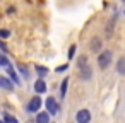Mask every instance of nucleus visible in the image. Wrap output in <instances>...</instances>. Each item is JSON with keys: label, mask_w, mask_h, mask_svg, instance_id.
Masks as SVG:
<instances>
[{"label": "nucleus", "mask_w": 125, "mask_h": 123, "mask_svg": "<svg viewBox=\"0 0 125 123\" xmlns=\"http://www.w3.org/2000/svg\"><path fill=\"white\" fill-rule=\"evenodd\" d=\"M4 121L5 123H19L16 116H12L10 113H4Z\"/></svg>", "instance_id": "14"}, {"label": "nucleus", "mask_w": 125, "mask_h": 123, "mask_svg": "<svg viewBox=\"0 0 125 123\" xmlns=\"http://www.w3.org/2000/svg\"><path fill=\"white\" fill-rule=\"evenodd\" d=\"M0 123H5V121H4V120H0Z\"/></svg>", "instance_id": "23"}, {"label": "nucleus", "mask_w": 125, "mask_h": 123, "mask_svg": "<svg viewBox=\"0 0 125 123\" xmlns=\"http://www.w3.org/2000/svg\"><path fill=\"white\" fill-rule=\"evenodd\" d=\"M14 12H16V7H9L7 9V14H14Z\"/></svg>", "instance_id": "22"}, {"label": "nucleus", "mask_w": 125, "mask_h": 123, "mask_svg": "<svg viewBox=\"0 0 125 123\" xmlns=\"http://www.w3.org/2000/svg\"><path fill=\"white\" fill-rule=\"evenodd\" d=\"M10 36V31L9 29H0V39H7Z\"/></svg>", "instance_id": "18"}, {"label": "nucleus", "mask_w": 125, "mask_h": 123, "mask_svg": "<svg viewBox=\"0 0 125 123\" xmlns=\"http://www.w3.org/2000/svg\"><path fill=\"white\" fill-rule=\"evenodd\" d=\"M17 70H19V72L22 74V77H24L26 80H28V79L31 77V74H29V70H28V67H24V65H17Z\"/></svg>", "instance_id": "12"}, {"label": "nucleus", "mask_w": 125, "mask_h": 123, "mask_svg": "<svg viewBox=\"0 0 125 123\" xmlns=\"http://www.w3.org/2000/svg\"><path fill=\"white\" fill-rule=\"evenodd\" d=\"M75 123H91V111L89 109H79L75 113Z\"/></svg>", "instance_id": "5"}, {"label": "nucleus", "mask_w": 125, "mask_h": 123, "mask_svg": "<svg viewBox=\"0 0 125 123\" xmlns=\"http://www.w3.org/2000/svg\"><path fill=\"white\" fill-rule=\"evenodd\" d=\"M34 114H36L34 123H50V116H52V114H48L46 111H38V113H34Z\"/></svg>", "instance_id": "8"}, {"label": "nucleus", "mask_w": 125, "mask_h": 123, "mask_svg": "<svg viewBox=\"0 0 125 123\" xmlns=\"http://www.w3.org/2000/svg\"><path fill=\"white\" fill-rule=\"evenodd\" d=\"M123 67H125V58H120L118 63H116V70H118V74H123V72H125Z\"/></svg>", "instance_id": "15"}, {"label": "nucleus", "mask_w": 125, "mask_h": 123, "mask_svg": "<svg viewBox=\"0 0 125 123\" xmlns=\"http://www.w3.org/2000/svg\"><path fill=\"white\" fill-rule=\"evenodd\" d=\"M0 50H2L4 53L7 51V48H5V43H4V41H0Z\"/></svg>", "instance_id": "21"}, {"label": "nucleus", "mask_w": 125, "mask_h": 123, "mask_svg": "<svg viewBox=\"0 0 125 123\" xmlns=\"http://www.w3.org/2000/svg\"><path fill=\"white\" fill-rule=\"evenodd\" d=\"M50 123H52V121H50Z\"/></svg>", "instance_id": "24"}, {"label": "nucleus", "mask_w": 125, "mask_h": 123, "mask_svg": "<svg viewBox=\"0 0 125 123\" xmlns=\"http://www.w3.org/2000/svg\"><path fill=\"white\" fill-rule=\"evenodd\" d=\"M0 89H4V91H14V84L9 77H4V75H0Z\"/></svg>", "instance_id": "6"}, {"label": "nucleus", "mask_w": 125, "mask_h": 123, "mask_svg": "<svg viewBox=\"0 0 125 123\" xmlns=\"http://www.w3.org/2000/svg\"><path fill=\"white\" fill-rule=\"evenodd\" d=\"M91 77H93L91 67H87V65L81 67V79H82V80H91Z\"/></svg>", "instance_id": "9"}, {"label": "nucleus", "mask_w": 125, "mask_h": 123, "mask_svg": "<svg viewBox=\"0 0 125 123\" xmlns=\"http://www.w3.org/2000/svg\"><path fill=\"white\" fill-rule=\"evenodd\" d=\"M40 109H41V97H40V96H33V97L29 99L28 106H26V111L31 113V114H34V113H38Z\"/></svg>", "instance_id": "2"}, {"label": "nucleus", "mask_w": 125, "mask_h": 123, "mask_svg": "<svg viewBox=\"0 0 125 123\" xmlns=\"http://www.w3.org/2000/svg\"><path fill=\"white\" fill-rule=\"evenodd\" d=\"M75 50H77V46H75V45H72V46L69 48V53H67V57H69V60H72V58L75 57Z\"/></svg>", "instance_id": "17"}, {"label": "nucleus", "mask_w": 125, "mask_h": 123, "mask_svg": "<svg viewBox=\"0 0 125 123\" xmlns=\"http://www.w3.org/2000/svg\"><path fill=\"white\" fill-rule=\"evenodd\" d=\"M67 68H69V65H67V63H63V65H58L55 70H57V72H65Z\"/></svg>", "instance_id": "20"}, {"label": "nucleus", "mask_w": 125, "mask_h": 123, "mask_svg": "<svg viewBox=\"0 0 125 123\" xmlns=\"http://www.w3.org/2000/svg\"><path fill=\"white\" fill-rule=\"evenodd\" d=\"M111 62H113V51L111 50H103L99 55H98V65H99V68H108L110 65H111Z\"/></svg>", "instance_id": "1"}, {"label": "nucleus", "mask_w": 125, "mask_h": 123, "mask_svg": "<svg viewBox=\"0 0 125 123\" xmlns=\"http://www.w3.org/2000/svg\"><path fill=\"white\" fill-rule=\"evenodd\" d=\"M91 50L94 51V53H98V51H101V39H98V38H94L93 41H91Z\"/></svg>", "instance_id": "11"}, {"label": "nucleus", "mask_w": 125, "mask_h": 123, "mask_svg": "<svg viewBox=\"0 0 125 123\" xmlns=\"http://www.w3.org/2000/svg\"><path fill=\"white\" fill-rule=\"evenodd\" d=\"M77 63H79V68H81V67H84V65H87V58H86V57H81Z\"/></svg>", "instance_id": "19"}, {"label": "nucleus", "mask_w": 125, "mask_h": 123, "mask_svg": "<svg viewBox=\"0 0 125 123\" xmlns=\"http://www.w3.org/2000/svg\"><path fill=\"white\" fill-rule=\"evenodd\" d=\"M10 62H9V58L5 57V55H2V53H0V67H7Z\"/></svg>", "instance_id": "16"}, {"label": "nucleus", "mask_w": 125, "mask_h": 123, "mask_svg": "<svg viewBox=\"0 0 125 123\" xmlns=\"http://www.w3.org/2000/svg\"><path fill=\"white\" fill-rule=\"evenodd\" d=\"M69 82H70V80H69V77H65V79L62 80V84H60V97H62V99L67 96V87H69Z\"/></svg>", "instance_id": "10"}, {"label": "nucleus", "mask_w": 125, "mask_h": 123, "mask_svg": "<svg viewBox=\"0 0 125 123\" xmlns=\"http://www.w3.org/2000/svg\"><path fill=\"white\" fill-rule=\"evenodd\" d=\"M34 92L36 94H45L46 92V82H45V79L38 77V80L34 82Z\"/></svg>", "instance_id": "7"}, {"label": "nucleus", "mask_w": 125, "mask_h": 123, "mask_svg": "<svg viewBox=\"0 0 125 123\" xmlns=\"http://www.w3.org/2000/svg\"><path fill=\"white\" fill-rule=\"evenodd\" d=\"M4 68H5V72H7V75H9V79L12 80V84H14V85H21V84H22V82H21V77H19V74L14 70V67H12L10 63H9L7 67H4Z\"/></svg>", "instance_id": "4"}, {"label": "nucleus", "mask_w": 125, "mask_h": 123, "mask_svg": "<svg viewBox=\"0 0 125 123\" xmlns=\"http://www.w3.org/2000/svg\"><path fill=\"white\" fill-rule=\"evenodd\" d=\"M45 108H46V113L48 114H57L58 109H60V106H58V103H57V99L53 96H48L45 99Z\"/></svg>", "instance_id": "3"}, {"label": "nucleus", "mask_w": 125, "mask_h": 123, "mask_svg": "<svg viewBox=\"0 0 125 123\" xmlns=\"http://www.w3.org/2000/svg\"><path fill=\"white\" fill-rule=\"evenodd\" d=\"M36 74H38L40 79H45L48 75V68L46 67H36Z\"/></svg>", "instance_id": "13"}]
</instances>
